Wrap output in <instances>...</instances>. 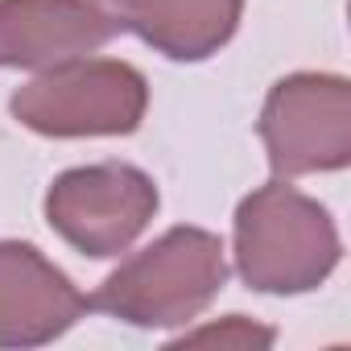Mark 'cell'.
<instances>
[{
  "instance_id": "cell-1",
  "label": "cell",
  "mask_w": 351,
  "mask_h": 351,
  "mask_svg": "<svg viewBox=\"0 0 351 351\" xmlns=\"http://www.w3.org/2000/svg\"><path fill=\"white\" fill-rule=\"evenodd\" d=\"M232 244L240 281L273 298L318 289L343 261V240L330 211L289 186V178H273L240 199Z\"/></svg>"
},
{
  "instance_id": "cell-2",
  "label": "cell",
  "mask_w": 351,
  "mask_h": 351,
  "mask_svg": "<svg viewBox=\"0 0 351 351\" xmlns=\"http://www.w3.org/2000/svg\"><path fill=\"white\" fill-rule=\"evenodd\" d=\"M228 285V248L215 232L178 223L132 252L87 298L91 310L141 330H169L195 322Z\"/></svg>"
},
{
  "instance_id": "cell-3",
  "label": "cell",
  "mask_w": 351,
  "mask_h": 351,
  "mask_svg": "<svg viewBox=\"0 0 351 351\" xmlns=\"http://www.w3.org/2000/svg\"><path fill=\"white\" fill-rule=\"evenodd\" d=\"M9 112L21 128L54 141L128 136L149 112V79L124 58H71L46 66L13 91Z\"/></svg>"
},
{
  "instance_id": "cell-4",
  "label": "cell",
  "mask_w": 351,
  "mask_h": 351,
  "mask_svg": "<svg viewBox=\"0 0 351 351\" xmlns=\"http://www.w3.org/2000/svg\"><path fill=\"white\" fill-rule=\"evenodd\" d=\"M161 195L145 169L128 161H95L62 169L46 191V223L83 256L108 261L128 252L153 223Z\"/></svg>"
},
{
  "instance_id": "cell-5",
  "label": "cell",
  "mask_w": 351,
  "mask_h": 351,
  "mask_svg": "<svg viewBox=\"0 0 351 351\" xmlns=\"http://www.w3.org/2000/svg\"><path fill=\"white\" fill-rule=\"evenodd\" d=\"M256 132L277 178L335 173L351 161V83L330 71H293L265 95Z\"/></svg>"
},
{
  "instance_id": "cell-6",
  "label": "cell",
  "mask_w": 351,
  "mask_h": 351,
  "mask_svg": "<svg viewBox=\"0 0 351 351\" xmlns=\"http://www.w3.org/2000/svg\"><path fill=\"white\" fill-rule=\"evenodd\" d=\"M87 310V293L42 248L0 240V347H46Z\"/></svg>"
},
{
  "instance_id": "cell-7",
  "label": "cell",
  "mask_w": 351,
  "mask_h": 351,
  "mask_svg": "<svg viewBox=\"0 0 351 351\" xmlns=\"http://www.w3.org/2000/svg\"><path fill=\"white\" fill-rule=\"evenodd\" d=\"M120 34L99 0H0V66L46 71L104 50Z\"/></svg>"
},
{
  "instance_id": "cell-8",
  "label": "cell",
  "mask_w": 351,
  "mask_h": 351,
  "mask_svg": "<svg viewBox=\"0 0 351 351\" xmlns=\"http://www.w3.org/2000/svg\"><path fill=\"white\" fill-rule=\"evenodd\" d=\"M120 29L169 62H207L219 54L244 17V0H104Z\"/></svg>"
},
{
  "instance_id": "cell-9",
  "label": "cell",
  "mask_w": 351,
  "mask_h": 351,
  "mask_svg": "<svg viewBox=\"0 0 351 351\" xmlns=\"http://www.w3.org/2000/svg\"><path fill=\"white\" fill-rule=\"evenodd\" d=\"M178 343H236V347H269L273 330L248 322L244 314H228V322L219 326H203V330H186Z\"/></svg>"
}]
</instances>
